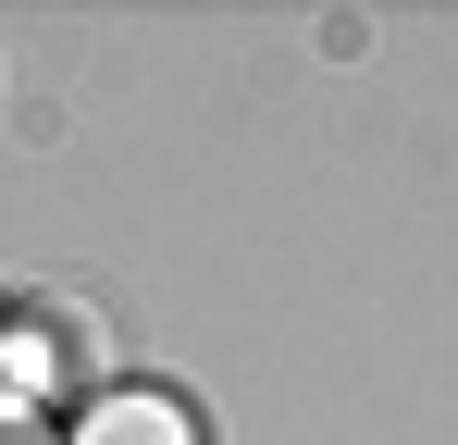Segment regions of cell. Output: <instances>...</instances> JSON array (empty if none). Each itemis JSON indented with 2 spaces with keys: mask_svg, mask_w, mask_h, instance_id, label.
Masks as SVG:
<instances>
[{
  "mask_svg": "<svg viewBox=\"0 0 458 445\" xmlns=\"http://www.w3.org/2000/svg\"><path fill=\"white\" fill-rule=\"evenodd\" d=\"M63 445H199V421H186V396H149V383H124V396H99Z\"/></svg>",
  "mask_w": 458,
  "mask_h": 445,
  "instance_id": "cell-1",
  "label": "cell"
},
{
  "mask_svg": "<svg viewBox=\"0 0 458 445\" xmlns=\"http://www.w3.org/2000/svg\"><path fill=\"white\" fill-rule=\"evenodd\" d=\"M0 445H50V433H38V421H25V408H0Z\"/></svg>",
  "mask_w": 458,
  "mask_h": 445,
  "instance_id": "cell-2",
  "label": "cell"
}]
</instances>
